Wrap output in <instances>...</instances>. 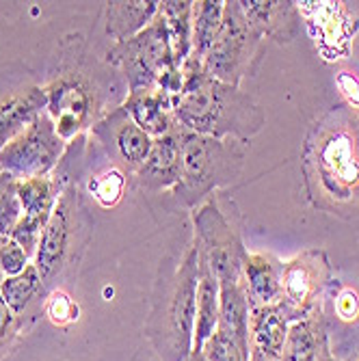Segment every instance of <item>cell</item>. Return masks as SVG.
Wrapping results in <instances>:
<instances>
[{"label": "cell", "instance_id": "12", "mask_svg": "<svg viewBox=\"0 0 359 361\" xmlns=\"http://www.w3.org/2000/svg\"><path fill=\"white\" fill-rule=\"evenodd\" d=\"M331 267L324 251L308 249L284 264L281 301L288 320H301L322 310V297L329 288Z\"/></svg>", "mask_w": 359, "mask_h": 361}, {"label": "cell", "instance_id": "14", "mask_svg": "<svg viewBox=\"0 0 359 361\" xmlns=\"http://www.w3.org/2000/svg\"><path fill=\"white\" fill-rule=\"evenodd\" d=\"M130 184H133V178L121 167H117L89 135L78 169V186L85 200L93 202L102 210H111L121 202V197Z\"/></svg>", "mask_w": 359, "mask_h": 361}, {"label": "cell", "instance_id": "38", "mask_svg": "<svg viewBox=\"0 0 359 361\" xmlns=\"http://www.w3.org/2000/svg\"><path fill=\"white\" fill-rule=\"evenodd\" d=\"M3 281H5V273L0 271V286H3Z\"/></svg>", "mask_w": 359, "mask_h": 361}, {"label": "cell", "instance_id": "27", "mask_svg": "<svg viewBox=\"0 0 359 361\" xmlns=\"http://www.w3.org/2000/svg\"><path fill=\"white\" fill-rule=\"evenodd\" d=\"M223 9V0H200V3H193V48L188 59H197L204 63V56L208 54L210 46L219 35Z\"/></svg>", "mask_w": 359, "mask_h": 361}, {"label": "cell", "instance_id": "35", "mask_svg": "<svg viewBox=\"0 0 359 361\" xmlns=\"http://www.w3.org/2000/svg\"><path fill=\"white\" fill-rule=\"evenodd\" d=\"M316 361H342V359H338V355H334L329 342H324L322 348H320V353H318V359Z\"/></svg>", "mask_w": 359, "mask_h": 361}, {"label": "cell", "instance_id": "9", "mask_svg": "<svg viewBox=\"0 0 359 361\" xmlns=\"http://www.w3.org/2000/svg\"><path fill=\"white\" fill-rule=\"evenodd\" d=\"M260 44L262 35L249 24L238 0L225 3L219 35L204 56V70L225 85L241 87L243 78L253 70Z\"/></svg>", "mask_w": 359, "mask_h": 361}, {"label": "cell", "instance_id": "22", "mask_svg": "<svg viewBox=\"0 0 359 361\" xmlns=\"http://www.w3.org/2000/svg\"><path fill=\"white\" fill-rule=\"evenodd\" d=\"M160 3H143V0H121V3H107L102 11V30L109 37L111 46L121 44L130 37H135L158 13Z\"/></svg>", "mask_w": 359, "mask_h": 361}, {"label": "cell", "instance_id": "17", "mask_svg": "<svg viewBox=\"0 0 359 361\" xmlns=\"http://www.w3.org/2000/svg\"><path fill=\"white\" fill-rule=\"evenodd\" d=\"M174 100L176 97L167 91H162L160 87H152L130 91L121 106L141 130H145L152 139H158L180 130L178 119L174 115Z\"/></svg>", "mask_w": 359, "mask_h": 361}, {"label": "cell", "instance_id": "20", "mask_svg": "<svg viewBox=\"0 0 359 361\" xmlns=\"http://www.w3.org/2000/svg\"><path fill=\"white\" fill-rule=\"evenodd\" d=\"M284 262L273 253L247 251L243 264V288L251 307L277 305L281 301Z\"/></svg>", "mask_w": 359, "mask_h": 361}, {"label": "cell", "instance_id": "2", "mask_svg": "<svg viewBox=\"0 0 359 361\" xmlns=\"http://www.w3.org/2000/svg\"><path fill=\"white\" fill-rule=\"evenodd\" d=\"M200 255L190 240L180 253L160 259L150 294L145 338L158 361H184L193 350L197 316Z\"/></svg>", "mask_w": 359, "mask_h": 361}, {"label": "cell", "instance_id": "13", "mask_svg": "<svg viewBox=\"0 0 359 361\" xmlns=\"http://www.w3.org/2000/svg\"><path fill=\"white\" fill-rule=\"evenodd\" d=\"M89 135L130 178H135L141 169L154 143V139L135 123L123 106H117L102 121H97Z\"/></svg>", "mask_w": 359, "mask_h": 361}, {"label": "cell", "instance_id": "10", "mask_svg": "<svg viewBox=\"0 0 359 361\" xmlns=\"http://www.w3.org/2000/svg\"><path fill=\"white\" fill-rule=\"evenodd\" d=\"M65 149L68 143L59 137L54 123L44 113L0 149V173L18 182L50 176L59 167Z\"/></svg>", "mask_w": 359, "mask_h": 361}, {"label": "cell", "instance_id": "24", "mask_svg": "<svg viewBox=\"0 0 359 361\" xmlns=\"http://www.w3.org/2000/svg\"><path fill=\"white\" fill-rule=\"evenodd\" d=\"M158 16L167 30L174 63L182 70L193 48V3H188V0H167V3L158 5Z\"/></svg>", "mask_w": 359, "mask_h": 361}, {"label": "cell", "instance_id": "6", "mask_svg": "<svg viewBox=\"0 0 359 361\" xmlns=\"http://www.w3.org/2000/svg\"><path fill=\"white\" fill-rule=\"evenodd\" d=\"M245 165L241 141H219L182 130V176L171 195L182 208H197L221 186L232 184Z\"/></svg>", "mask_w": 359, "mask_h": 361}, {"label": "cell", "instance_id": "23", "mask_svg": "<svg viewBox=\"0 0 359 361\" xmlns=\"http://www.w3.org/2000/svg\"><path fill=\"white\" fill-rule=\"evenodd\" d=\"M324 342H329V336L322 310L308 318L292 320L279 361H316Z\"/></svg>", "mask_w": 359, "mask_h": 361}, {"label": "cell", "instance_id": "8", "mask_svg": "<svg viewBox=\"0 0 359 361\" xmlns=\"http://www.w3.org/2000/svg\"><path fill=\"white\" fill-rule=\"evenodd\" d=\"M193 243L200 257L210 267L219 283L243 281V264L247 249L243 247L241 234L219 208V204L208 197L204 204L193 208Z\"/></svg>", "mask_w": 359, "mask_h": 361}, {"label": "cell", "instance_id": "26", "mask_svg": "<svg viewBox=\"0 0 359 361\" xmlns=\"http://www.w3.org/2000/svg\"><path fill=\"white\" fill-rule=\"evenodd\" d=\"M249 316L251 305L243 281H223L219 283V326L249 340Z\"/></svg>", "mask_w": 359, "mask_h": 361}, {"label": "cell", "instance_id": "33", "mask_svg": "<svg viewBox=\"0 0 359 361\" xmlns=\"http://www.w3.org/2000/svg\"><path fill=\"white\" fill-rule=\"evenodd\" d=\"M28 264H32V259L11 236L0 238V271L5 273V277H16L24 273Z\"/></svg>", "mask_w": 359, "mask_h": 361}, {"label": "cell", "instance_id": "15", "mask_svg": "<svg viewBox=\"0 0 359 361\" xmlns=\"http://www.w3.org/2000/svg\"><path fill=\"white\" fill-rule=\"evenodd\" d=\"M182 176V128L178 133L158 137L152 143L150 156L133 178V186L145 192L174 190Z\"/></svg>", "mask_w": 359, "mask_h": 361}, {"label": "cell", "instance_id": "3", "mask_svg": "<svg viewBox=\"0 0 359 361\" xmlns=\"http://www.w3.org/2000/svg\"><path fill=\"white\" fill-rule=\"evenodd\" d=\"M174 115L186 133L219 141H249L264 126V113L241 87L212 78L204 63L188 59L182 65V89L174 100Z\"/></svg>", "mask_w": 359, "mask_h": 361}, {"label": "cell", "instance_id": "19", "mask_svg": "<svg viewBox=\"0 0 359 361\" xmlns=\"http://www.w3.org/2000/svg\"><path fill=\"white\" fill-rule=\"evenodd\" d=\"M290 320L284 307H251L249 316V361H279Z\"/></svg>", "mask_w": 359, "mask_h": 361}, {"label": "cell", "instance_id": "21", "mask_svg": "<svg viewBox=\"0 0 359 361\" xmlns=\"http://www.w3.org/2000/svg\"><path fill=\"white\" fill-rule=\"evenodd\" d=\"M238 5L249 24L260 32L279 44L290 42L297 32L295 5L281 0H238Z\"/></svg>", "mask_w": 359, "mask_h": 361}, {"label": "cell", "instance_id": "25", "mask_svg": "<svg viewBox=\"0 0 359 361\" xmlns=\"http://www.w3.org/2000/svg\"><path fill=\"white\" fill-rule=\"evenodd\" d=\"M200 255V253H197ZM219 326V279L200 257V286H197V316H195L193 350H202L206 340Z\"/></svg>", "mask_w": 359, "mask_h": 361}, {"label": "cell", "instance_id": "7", "mask_svg": "<svg viewBox=\"0 0 359 361\" xmlns=\"http://www.w3.org/2000/svg\"><path fill=\"white\" fill-rule=\"evenodd\" d=\"M104 59L121 74L128 93L160 87L178 97L182 89V70L174 63L167 30L158 13L152 24H147L135 37L109 46L104 50Z\"/></svg>", "mask_w": 359, "mask_h": 361}, {"label": "cell", "instance_id": "11", "mask_svg": "<svg viewBox=\"0 0 359 361\" xmlns=\"http://www.w3.org/2000/svg\"><path fill=\"white\" fill-rule=\"evenodd\" d=\"M44 113L42 78L22 61L0 65V149Z\"/></svg>", "mask_w": 359, "mask_h": 361}, {"label": "cell", "instance_id": "16", "mask_svg": "<svg viewBox=\"0 0 359 361\" xmlns=\"http://www.w3.org/2000/svg\"><path fill=\"white\" fill-rule=\"evenodd\" d=\"M0 297L16 314L24 336H28L42 320L50 294L44 288L35 264H28L24 273L16 277H5L3 286H0Z\"/></svg>", "mask_w": 359, "mask_h": 361}, {"label": "cell", "instance_id": "28", "mask_svg": "<svg viewBox=\"0 0 359 361\" xmlns=\"http://www.w3.org/2000/svg\"><path fill=\"white\" fill-rule=\"evenodd\" d=\"M329 305H331L334 324L327 326V336L336 329V326H340L344 331H351L359 324V292L353 286H346V283L336 286L334 283L329 290Z\"/></svg>", "mask_w": 359, "mask_h": 361}, {"label": "cell", "instance_id": "34", "mask_svg": "<svg viewBox=\"0 0 359 361\" xmlns=\"http://www.w3.org/2000/svg\"><path fill=\"white\" fill-rule=\"evenodd\" d=\"M340 93L346 97V102L355 109H359V78L351 72H340L338 80H336Z\"/></svg>", "mask_w": 359, "mask_h": 361}, {"label": "cell", "instance_id": "37", "mask_svg": "<svg viewBox=\"0 0 359 361\" xmlns=\"http://www.w3.org/2000/svg\"><path fill=\"white\" fill-rule=\"evenodd\" d=\"M184 361H208V359L204 357V353H202V350H190V355H188Z\"/></svg>", "mask_w": 359, "mask_h": 361}, {"label": "cell", "instance_id": "36", "mask_svg": "<svg viewBox=\"0 0 359 361\" xmlns=\"http://www.w3.org/2000/svg\"><path fill=\"white\" fill-rule=\"evenodd\" d=\"M342 361H359V344L351 346V353H348Z\"/></svg>", "mask_w": 359, "mask_h": 361}, {"label": "cell", "instance_id": "5", "mask_svg": "<svg viewBox=\"0 0 359 361\" xmlns=\"http://www.w3.org/2000/svg\"><path fill=\"white\" fill-rule=\"evenodd\" d=\"M308 173L331 206L359 200V133L351 119L334 115L316 130L308 152Z\"/></svg>", "mask_w": 359, "mask_h": 361}, {"label": "cell", "instance_id": "32", "mask_svg": "<svg viewBox=\"0 0 359 361\" xmlns=\"http://www.w3.org/2000/svg\"><path fill=\"white\" fill-rule=\"evenodd\" d=\"M24 338L26 336L22 331L16 314L3 301V297H0V361H7Z\"/></svg>", "mask_w": 359, "mask_h": 361}, {"label": "cell", "instance_id": "18", "mask_svg": "<svg viewBox=\"0 0 359 361\" xmlns=\"http://www.w3.org/2000/svg\"><path fill=\"white\" fill-rule=\"evenodd\" d=\"M299 11L308 18L320 50L327 54L346 52L348 42L355 35V20L342 7V3H299Z\"/></svg>", "mask_w": 359, "mask_h": 361}, {"label": "cell", "instance_id": "29", "mask_svg": "<svg viewBox=\"0 0 359 361\" xmlns=\"http://www.w3.org/2000/svg\"><path fill=\"white\" fill-rule=\"evenodd\" d=\"M202 353L208 361H249V340L217 326V331L202 346Z\"/></svg>", "mask_w": 359, "mask_h": 361}, {"label": "cell", "instance_id": "31", "mask_svg": "<svg viewBox=\"0 0 359 361\" xmlns=\"http://www.w3.org/2000/svg\"><path fill=\"white\" fill-rule=\"evenodd\" d=\"M78 303L72 299V294L65 290V288H59L54 290L48 301H46V312L44 316H48L56 326H70L78 320Z\"/></svg>", "mask_w": 359, "mask_h": 361}, {"label": "cell", "instance_id": "30", "mask_svg": "<svg viewBox=\"0 0 359 361\" xmlns=\"http://www.w3.org/2000/svg\"><path fill=\"white\" fill-rule=\"evenodd\" d=\"M16 188L18 180L7 173H0V238L11 236L16 223L22 216V206Z\"/></svg>", "mask_w": 359, "mask_h": 361}, {"label": "cell", "instance_id": "1", "mask_svg": "<svg viewBox=\"0 0 359 361\" xmlns=\"http://www.w3.org/2000/svg\"><path fill=\"white\" fill-rule=\"evenodd\" d=\"M46 115L59 137L72 143L123 104L128 87L83 32H68L56 42L46 76Z\"/></svg>", "mask_w": 359, "mask_h": 361}, {"label": "cell", "instance_id": "4", "mask_svg": "<svg viewBox=\"0 0 359 361\" xmlns=\"http://www.w3.org/2000/svg\"><path fill=\"white\" fill-rule=\"evenodd\" d=\"M91 238L93 219L89 204L78 182H72L61 192L32 259L48 294L70 283L78 275Z\"/></svg>", "mask_w": 359, "mask_h": 361}]
</instances>
